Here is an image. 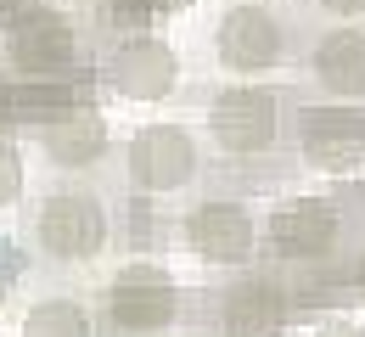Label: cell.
<instances>
[{
  "instance_id": "obj_1",
  "label": "cell",
  "mask_w": 365,
  "mask_h": 337,
  "mask_svg": "<svg viewBox=\"0 0 365 337\" xmlns=\"http://www.w3.org/2000/svg\"><path fill=\"white\" fill-rule=\"evenodd\" d=\"M34 242L56 264H85L107 247V202L85 186H56L34 208Z\"/></svg>"
},
{
  "instance_id": "obj_2",
  "label": "cell",
  "mask_w": 365,
  "mask_h": 337,
  "mask_svg": "<svg viewBox=\"0 0 365 337\" xmlns=\"http://www.w3.org/2000/svg\"><path fill=\"white\" fill-rule=\"evenodd\" d=\"M180 315V287L169 270L158 264H124L113 281H107V321L130 337H152V332H169Z\"/></svg>"
},
{
  "instance_id": "obj_3",
  "label": "cell",
  "mask_w": 365,
  "mask_h": 337,
  "mask_svg": "<svg viewBox=\"0 0 365 337\" xmlns=\"http://www.w3.org/2000/svg\"><path fill=\"white\" fill-rule=\"evenodd\" d=\"M208 135L220 152L230 157H259L281 141V101L264 85H236V90H220L214 107H208Z\"/></svg>"
},
{
  "instance_id": "obj_4",
  "label": "cell",
  "mask_w": 365,
  "mask_h": 337,
  "mask_svg": "<svg viewBox=\"0 0 365 337\" xmlns=\"http://www.w3.org/2000/svg\"><path fill=\"white\" fill-rule=\"evenodd\" d=\"M270 247L298 264H326L343 247V208L331 197H287L270 214Z\"/></svg>"
},
{
  "instance_id": "obj_5",
  "label": "cell",
  "mask_w": 365,
  "mask_h": 337,
  "mask_svg": "<svg viewBox=\"0 0 365 337\" xmlns=\"http://www.w3.org/2000/svg\"><path fill=\"white\" fill-rule=\"evenodd\" d=\"M6 51H11V68L34 73V79H51V73L73 68L79 34L56 6H23L11 17V28H6Z\"/></svg>"
},
{
  "instance_id": "obj_6",
  "label": "cell",
  "mask_w": 365,
  "mask_h": 337,
  "mask_svg": "<svg viewBox=\"0 0 365 337\" xmlns=\"http://www.w3.org/2000/svg\"><path fill=\"white\" fill-rule=\"evenodd\" d=\"M124 163H130V180H135L140 192H180L197 180V146L185 135L180 124H146L130 152H124Z\"/></svg>"
},
{
  "instance_id": "obj_7",
  "label": "cell",
  "mask_w": 365,
  "mask_h": 337,
  "mask_svg": "<svg viewBox=\"0 0 365 337\" xmlns=\"http://www.w3.org/2000/svg\"><path fill=\"white\" fill-rule=\"evenodd\" d=\"M298 152L309 169H326V175H343L365 157V113L354 107H304L298 118Z\"/></svg>"
},
{
  "instance_id": "obj_8",
  "label": "cell",
  "mask_w": 365,
  "mask_h": 337,
  "mask_svg": "<svg viewBox=\"0 0 365 337\" xmlns=\"http://www.w3.org/2000/svg\"><path fill=\"white\" fill-rule=\"evenodd\" d=\"M259 242V225L242 202H225V197H208L185 214V247L202 259V264H242Z\"/></svg>"
},
{
  "instance_id": "obj_9",
  "label": "cell",
  "mask_w": 365,
  "mask_h": 337,
  "mask_svg": "<svg viewBox=\"0 0 365 337\" xmlns=\"http://www.w3.org/2000/svg\"><path fill=\"white\" fill-rule=\"evenodd\" d=\"M214 46H220V56H225L236 73H259V68L281 62L287 34H281V23H275L264 6H230L225 17H220Z\"/></svg>"
},
{
  "instance_id": "obj_10",
  "label": "cell",
  "mask_w": 365,
  "mask_h": 337,
  "mask_svg": "<svg viewBox=\"0 0 365 337\" xmlns=\"http://www.w3.org/2000/svg\"><path fill=\"white\" fill-rule=\"evenodd\" d=\"M107 79L118 85V96H135V101H158L175 90V79H180V56L163 46V40H124V46L113 51V62H107Z\"/></svg>"
},
{
  "instance_id": "obj_11",
  "label": "cell",
  "mask_w": 365,
  "mask_h": 337,
  "mask_svg": "<svg viewBox=\"0 0 365 337\" xmlns=\"http://www.w3.org/2000/svg\"><path fill=\"white\" fill-rule=\"evenodd\" d=\"M220 332L225 337H281L287 332V292L264 281V276H247L220 298Z\"/></svg>"
},
{
  "instance_id": "obj_12",
  "label": "cell",
  "mask_w": 365,
  "mask_h": 337,
  "mask_svg": "<svg viewBox=\"0 0 365 337\" xmlns=\"http://www.w3.org/2000/svg\"><path fill=\"white\" fill-rule=\"evenodd\" d=\"M315 85L337 101H365V34L337 28L315 46Z\"/></svg>"
},
{
  "instance_id": "obj_13",
  "label": "cell",
  "mask_w": 365,
  "mask_h": 337,
  "mask_svg": "<svg viewBox=\"0 0 365 337\" xmlns=\"http://www.w3.org/2000/svg\"><path fill=\"white\" fill-rule=\"evenodd\" d=\"M101 146H107V124L96 107H56L46 118V152L56 163L79 169V163L101 157Z\"/></svg>"
},
{
  "instance_id": "obj_14",
  "label": "cell",
  "mask_w": 365,
  "mask_h": 337,
  "mask_svg": "<svg viewBox=\"0 0 365 337\" xmlns=\"http://www.w3.org/2000/svg\"><path fill=\"white\" fill-rule=\"evenodd\" d=\"M23 337H96V326H91V315H85V304L46 298V304H34L23 315Z\"/></svg>"
},
{
  "instance_id": "obj_15",
  "label": "cell",
  "mask_w": 365,
  "mask_h": 337,
  "mask_svg": "<svg viewBox=\"0 0 365 337\" xmlns=\"http://www.w3.org/2000/svg\"><path fill=\"white\" fill-rule=\"evenodd\" d=\"M17 197H23V157L11 141H0V208L17 202Z\"/></svg>"
},
{
  "instance_id": "obj_16",
  "label": "cell",
  "mask_w": 365,
  "mask_h": 337,
  "mask_svg": "<svg viewBox=\"0 0 365 337\" xmlns=\"http://www.w3.org/2000/svg\"><path fill=\"white\" fill-rule=\"evenodd\" d=\"M331 17H365V0H320Z\"/></svg>"
},
{
  "instance_id": "obj_17",
  "label": "cell",
  "mask_w": 365,
  "mask_h": 337,
  "mask_svg": "<svg viewBox=\"0 0 365 337\" xmlns=\"http://www.w3.org/2000/svg\"><path fill=\"white\" fill-rule=\"evenodd\" d=\"M315 337H365V326H354V321H326Z\"/></svg>"
},
{
  "instance_id": "obj_18",
  "label": "cell",
  "mask_w": 365,
  "mask_h": 337,
  "mask_svg": "<svg viewBox=\"0 0 365 337\" xmlns=\"http://www.w3.org/2000/svg\"><path fill=\"white\" fill-rule=\"evenodd\" d=\"M11 118V90H6V79H0V124Z\"/></svg>"
},
{
  "instance_id": "obj_19",
  "label": "cell",
  "mask_w": 365,
  "mask_h": 337,
  "mask_svg": "<svg viewBox=\"0 0 365 337\" xmlns=\"http://www.w3.org/2000/svg\"><path fill=\"white\" fill-rule=\"evenodd\" d=\"M354 287H360V298H365V264H360V276H354Z\"/></svg>"
},
{
  "instance_id": "obj_20",
  "label": "cell",
  "mask_w": 365,
  "mask_h": 337,
  "mask_svg": "<svg viewBox=\"0 0 365 337\" xmlns=\"http://www.w3.org/2000/svg\"><path fill=\"white\" fill-rule=\"evenodd\" d=\"M236 6H259V0H236Z\"/></svg>"
},
{
  "instance_id": "obj_21",
  "label": "cell",
  "mask_w": 365,
  "mask_h": 337,
  "mask_svg": "<svg viewBox=\"0 0 365 337\" xmlns=\"http://www.w3.org/2000/svg\"><path fill=\"white\" fill-rule=\"evenodd\" d=\"M0 6H6V0H0Z\"/></svg>"
}]
</instances>
